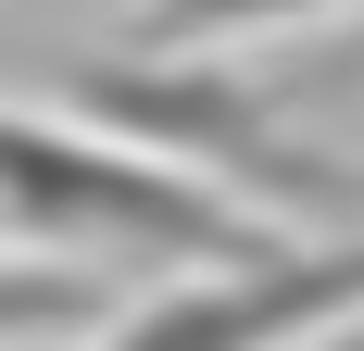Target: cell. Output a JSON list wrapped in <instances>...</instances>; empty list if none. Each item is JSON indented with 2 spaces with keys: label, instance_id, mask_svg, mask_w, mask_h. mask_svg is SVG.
<instances>
[{
  "label": "cell",
  "instance_id": "6da1fadb",
  "mask_svg": "<svg viewBox=\"0 0 364 351\" xmlns=\"http://www.w3.org/2000/svg\"><path fill=\"white\" fill-rule=\"evenodd\" d=\"M0 239L126 251V264H239V251H277L289 226H264L252 201L176 176L164 151L113 139V126H88V113L0 101Z\"/></svg>",
  "mask_w": 364,
  "mask_h": 351
},
{
  "label": "cell",
  "instance_id": "7a4b0ae2",
  "mask_svg": "<svg viewBox=\"0 0 364 351\" xmlns=\"http://www.w3.org/2000/svg\"><path fill=\"white\" fill-rule=\"evenodd\" d=\"M63 113H88V126H113V139L164 151L176 176H201V188H226V201H252L264 226H352V163H327V151H301L277 113L239 88V75L214 63V50H139V63H75L63 75Z\"/></svg>",
  "mask_w": 364,
  "mask_h": 351
},
{
  "label": "cell",
  "instance_id": "3957f363",
  "mask_svg": "<svg viewBox=\"0 0 364 351\" xmlns=\"http://www.w3.org/2000/svg\"><path fill=\"white\" fill-rule=\"evenodd\" d=\"M352 314H364V226H327V239L239 251L214 276L139 301L126 326H101V351H301L339 339Z\"/></svg>",
  "mask_w": 364,
  "mask_h": 351
},
{
  "label": "cell",
  "instance_id": "277c9868",
  "mask_svg": "<svg viewBox=\"0 0 364 351\" xmlns=\"http://www.w3.org/2000/svg\"><path fill=\"white\" fill-rule=\"evenodd\" d=\"M314 13H364V0H139L126 50H226V38H277V26H314Z\"/></svg>",
  "mask_w": 364,
  "mask_h": 351
},
{
  "label": "cell",
  "instance_id": "5b68a950",
  "mask_svg": "<svg viewBox=\"0 0 364 351\" xmlns=\"http://www.w3.org/2000/svg\"><path fill=\"white\" fill-rule=\"evenodd\" d=\"M113 288L75 276V264H0V351H38V339H75V326H101Z\"/></svg>",
  "mask_w": 364,
  "mask_h": 351
}]
</instances>
